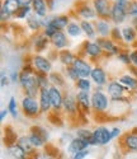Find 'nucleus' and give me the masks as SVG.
<instances>
[{"label": "nucleus", "mask_w": 137, "mask_h": 159, "mask_svg": "<svg viewBox=\"0 0 137 159\" xmlns=\"http://www.w3.org/2000/svg\"><path fill=\"white\" fill-rule=\"evenodd\" d=\"M88 147H89V144H88L85 140L77 138V139H74V140L70 143V145H68V152L76 154V153H79V152L86 150Z\"/></svg>", "instance_id": "obj_13"}, {"label": "nucleus", "mask_w": 137, "mask_h": 159, "mask_svg": "<svg viewBox=\"0 0 137 159\" xmlns=\"http://www.w3.org/2000/svg\"><path fill=\"white\" fill-rule=\"evenodd\" d=\"M56 32H57V30L55 28L53 25H52V24L48 22V24H47L46 27H45V34H46L47 37H52V36H53L55 33H56Z\"/></svg>", "instance_id": "obj_40"}, {"label": "nucleus", "mask_w": 137, "mask_h": 159, "mask_svg": "<svg viewBox=\"0 0 137 159\" xmlns=\"http://www.w3.org/2000/svg\"><path fill=\"white\" fill-rule=\"evenodd\" d=\"M85 52L89 56L95 57V56L100 55L102 48H100V46L97 42H85Z\"/></svg>", "instance_id": "obj_20"}, {"label": "nucleus", "mask_w": 137, "mask_h": 159, "mask_svg": "<svg viewBox=\"0 0 137 159\" xmlns=\"http://www.w3.org/2000/svg\"><path fill=\"white\" fill-rule=\"evenodd\" d=\"M81 25V30H83V32L89 37V38H94L95 37V28H94V25L88 22V20H83L80 23Z\"/></svg>", "instance_id": "obj_28"}, {"label": "nucleus", "mask_w": 137, "mask_h": 159, "mask_svg": "<svg viewBox=\"0 0 137 159\" xmlns=\"http://www.w3.org/2000/svg\"><path fill=\"white\" fill-rule=\"evenodd\" d=\"M32 62H33V66H34V69L37 71L45 73V74H47V73L51 71V68H52L51 62L47 59H45L43 56H39V55L34 56L33 60H32Z\"/></svg>", "instance_id": "obj_10"}, {"label": "nucleus", "mask_w": 137, "mask_h": 159, "mask_svg": "<svg viewBox=\"0 0 137 159\" xmlns=\"http://www.w3.org/2000/svg\"><path fill=\"white\" fill-rule=\"evenodd\" d=\"M76 87L80 89V90H83V92H89L90 90V82L88 80V79L85 78H80L79 80L76 82Z\"/></svg>", "instance_id": "obj_35"}, {"label": "nucleus", "mask_w": 137, "mask_h": 159, "mask_svg": "<svg viewBox=\"0 0 137 159\" xmlns=\"http://www.w3.org/2000/svg\"><path fill=\"white\" fill-rule=\"evenodd\" d=\"M111 134H112V138H116L118 134H119V129H117V127H114L112 131H111Z\"/></svg>", "instance_id": "obj_50"}, {"label": "nucleus", "mask_w": 137, "mask_h": 159, "mask_svg": "<svg viewBox=\"0 0 137 159\" xmlns=\"http://www.w3.org/2000/svg\"><path fill=\"white\" fill-rule=\"evenodd\" d=\"M116 3H118V2H128V0H114Z\"/></svg>", "instance_id": "obj_52"}, {"label": "nucleus", "mask_w": 137, "mask_h": 159, "mask_svg": "<svg viewBox=\"0 0 137 159\" xmlns=\"http://www.w3.org/2000/svg\"><path fill=\"white\" fill-rule=\"evenodd\" d=\"M18 3L20 7H29L33 3V0H18Z\"/></svg>", "instance_id": "obj_48"}, {"label": "nucleus", "mask_w": 137, "mask_h": 159, "mask_svg": "<svg viewBox=\"0 0 137 159\" xmlns=\"http://www.w3.org/2000/svg\"><path fill=\"white\" fill-rule=\"evenodd\" d=\"M118 59L121 61H123V62H126V64L131 62V59H130V56L127 54H118Z\"/></svg>", "instance_id": "obj_45"}, {"label": "nucleus", "mask_w": 137, "mask_h": 159, "mask_svg": "<svg viewBox=\"0 0 137 159\" xmlns=\"http://www.w3.org/2000/svg\"><path fill=\"white\" fill-rule=\"evenodd\" d=\"M8 112H9V111H7V110H3V111H2V115H0V120L3 121L4 118H5V116L8 115Z\"/></svg>", "instance_id": "obj_51"}, {"label": "nucleus", "mask_w": 137, "mask_h": 159, "mask_svg": "<svg viewBox=\"0 0 137 159\" xmlns=\"http://www.w3.org/2000/svg\"><path fill=\"white\" fill-rule=\"evenodd\" d=\"M130 59H131V62L137 66V50L133 51V52H131V54H130Z\"/></svg>", "instance_id": "obj_47"}, {"label": "nucleus", "mask_w": 137, "mask_h": 159, "mask_svg": "<svg viewBox=\"0 0 137 159\" xmlns=\"http://www.w3.org/2000/svg\"><path fill=\"white\" fill-rule=\"evenodd\" d=\"M73 66H74V69L77 71L80 78H88V76L91 75V71H93L91 66L86 61H84L83 59L76 57L74 60V62H73Z\"/></svg>", "instance_id": "obj_7"}, {"label": "nucleus", "mask_w": 137, "mask_h": 159, "mask_svg": "<svg viewBox=\"0 0 137 159\" xmlns=\"http://www.w3.org/2000/svg\"><path fill=\"white\" fill-rule=\"evenodd\" d=\"M29 13H31V7H20L18 10H17V13H15V17L17 18H20V19H23V18H25V17H29Z\"/></svg>", "instance_id": "obj_36"}, {"label": "nucleus", "mask_w": 137, "mask_h": 159, "mask_svg": "<svg viewBox=\"0 0 137 159\" xmlns=\"http://www.w3.org/2000/svg\"><path fill=\"white\" fill-rule=\"evenodd\" d=\"M83 30H81V25L77 23H70L67 25V34L71 36V37H77Z\"/></svg>", "instance_id": "obj_34"}, {"label": "nucleus", "mask_w": 137, "mask_h": 159, "mask_svg": "<svg viewBox=\"0 0 137 159\" xmlns=\"http://www.w3.org/2000/svg\"><path fill=\"white\" fill-rule=\"evenodd\" d=\"M119 83L125 87L126 89H133V88H136L137 87V80L133 78V76H131V75H123V76H121L119 78Z\"/></svg>", "instance_id": "obj_23"}, {"label": "nucleus", "mask_w": 137, "mask_h": 159, "mask_svg": "<svg viewBox=\"0 0 137 159\" xmlns=\"http://www.w3.org/2000/svg\"><path fill=\"white\" fill-rule=\"evenodd\" d=\"M76 134H77V138L85 140L89 145H95L94 139H93V132H91V131H89V130H86V129H79Z\"/></svg>", "instance_id": "obj_24"}, {"label": "nucleus", "mask_w": 137, "mask_h": 159, "mask_svg": "<svg viewBox=\"0 0 137 159\" xmlns=\"http://www.w3.org/2000/svg\"><path fill=\"white\" fill-rule=\"evenodd\" d=\"M128 14L137 18V0H135V2L128 4Z\"/></svg>", "instance_id": "obj_41"}, {"label": "nucleus", "mask_w": 137, "mask_h": 159, "mask_svg": "<svg viewBox=\"0 0 137 159\" xmlns=\"http://www.w3.org/2000/svg\"><path fill=\"white\" fill-rule=\"evenodd\" d=\"M125 87H123L119 82H111L108 85V94L111 96L112 99H119L122 98V94H123V92H125Z\"/></svg>", "instance_id": "obj_12"}, {"label": "nucleus", "mask_w": 137, "mask_h": 159, "mask_svg": "<svg viewBox=\"0 0 137 159\" xmlns=\"http://www.w3.org/2000/svg\"><path fill=\"white\" fill-rule=\"evenodd\" d=\"M74 60H75V57H74V55L71 54L70 51L64 50V51L60 52V61H61L64 65H66V66H67V65H73Z\"/></svg>", "instance_id": "obj_29"}, {"label": "nucleus", "mask_w": 137, "mask_h": 159, "mask_svg": "<svg viewBox=\"0 0 137 159\" xmlns=\"http://www.w3.org/2000/svg\"><path fill=\"white\" fill-rule=\"evenodd\" d=\"M93 139L95 145H104L111 141L113 138L111 134V130H108L105 127H98L93 131Z\"/></svg>", "instance_id": "obj_5"}, {"label": "nucleus", "mask_w": 137, "mask_h": 159, "mask_svg": "<svg viewBox=\"0 0 137 159\" xmlns=\"http://www.w3.org/2000/svg\"><path fill=\"white\" fill-rule=\"evenodd\" d=\"M77 13L81 18H84V20H88V19H93L95 17V9L90 8L89 5H83L81 8L77 9Z\"/></svg>", "instance_id": "obj_21"}, {"label": "nucleus", "mask_w": 137, "mask_h": 159, "mask_svg": "<svg viewBox=\"0 0 137 159\" xmlns=\"http://www.w3.org/2000/svg\"><path fill=\"white\" fill-rule=\"evenodd\" d=\"M93 4H94L95 13H97L99 17H102V18L111 17L112 5L109 3V0H93Z\"/></svg>", "instance_id": "obj_6"}, {"label": "nucleus", "mask_w": 137, "mask_h": 159, "mask_svg": "<svg viewBox=\"0 0 137 159\" xmlns=\"http://www.w3.org/2000/svg\"><path fill=\"white\" fill-rule=\"evenodd\" d=\"M133 23H135V25H136V28H137V18H135V22H133Z\"/></svg>", "instance_id": "obj_53"}, {"label": "nucleus", "mask_w": 137, "mask_h": 159, "mask_svg": "<svg viewBox=\"0 0 137 159\" xmlns=\"http://www.w3.org/2000/svg\"><path fill=\"white\" fill-rule=\"evenodd\" d=\"M97 31H98V33H99L100 36H103V37L108 36V33H109V24H108V22L104 20V19L98 20V22H97Z\"/></svg>", "instance_id": "obj_33"}, {"label": "nucleus", "mask_w": 137, "mask_h": 159, "mask_svg": "<svg viewBox=\"0 0 137 159\" xmlns=\"http://www.w3.org/2000/svg\"><path fill=\"white\" fill-rule=\"evenodd\" d=\"M51 42H52V45L56 47V48L61 50V48L66 47V45H67V38H66V36H65V33H64L62 31H57L56 33H55V34L51 37Z\"/></svg>", "instance_id": "obj_14"}, {"label": "nucleus", "mask_w": 137, "mask_h": 159, "mask_svg": "<svg viewBox=\"0 0 137 159\" xmlns=\"http://www.w3.org/2000/svg\"><path fill=\"white\" fill-rule=\"evenodd\" d=\"M0 17H2V20H5V19H8L9 17H11V14H10V13H9L4 7H2V10H0Z\"/></svg>", "instance_id": "obj_43"}, {"label": "nucleus", "mask_w": 137, "mask_h": 159, "mask_svg": "<svg viewBox=\"0 0 137 159\" xmlns=\"http://www.w3.org/2000/svg\"><path fill=\"white\" fill-rule=\"evenodd\" d=\"M46 45H47V39H46V37L39 36V38L37 39V42H36L37 48H38V50H43V48L46 47Z\"/></svg>", "instance_id": "obj_42"}, {"label": "nucleus", "mask_w": 137, "mask_h": 159, "mask_svg": "<svg viewBox=\"0 0 137 159\" xmlns=\"http://www.w3.org/2000/svg\"><path fill=\"white\" fill-rule=\"evenodd\" d=\"M19 83L25 89L27 96L34 97L37 94V90H38L39 85H38V82H37L36 74H33V71H32V69L29 68V66H25V68L20 71Z\"/></svg>", "instance_id": "obj_1"}, {"label": "nucleus", "mask_w": 137, "mask_h": 159, "mask_svg": "<svg viewBox=\"0 0 137 159\" xmlns=\"http://www.w3.org/2000/svg\"><path fill=\"white\" fill-rule=\"evenodd\" d=\"M18 145H20L22 147V149L25 152V153H32L33 152V145H32V143H31V140H29V138H27V136H23V138H20L19 140H18Z\"/></svg>", "instance_id": "obj_30"}, {"label": "nucleus", "mask_w": 137, "mask_h": 159, "mask_svg": "<svg viewBox=\"0 0 137 159\" xmlns=\"http://www.w3.org/2000/svg\"><path fill=\"white\" fill-rule=\"evenodd\" d=\"M76 101H77V104L80 106L83 110L88 111L89 107H90V101H91V97H89V93L88 92H83L80 90L79 93L76 94Z\"/></svg>", "instance_id": "obj_16"}, {"label": "nucleus", "mask_w": 137, "mask_h": 159, "mask_svg": "<svg viewBox=\"0 0 137 159\" xmlns=\"http://www.w3.org/2000/svg\"><path fill=\"white\" fill-rule=\"evenodd\" d=\"M66 73H67V75H68V78H71L73 80H79L80 79V76H79V74H77V71L74 69V66L71 65V66H68V68H66Z\"/></svg>", "instance_id": "obj_38"}, {"label": "nucleus", "mask_w": 137, "mask_h": 159, "mask_svg": "<svg viewBox=\"0 0 137 159\" xmlns=\"http://www.w3.org/2000/svg\"><path fill=\"white\" fill-rule=\"evenodd\" d=\"M50 97H51V104L55 110H61L64 106V97L61 90L57 87H50Z\"/></svg>", "instance_id": "obj_9"}, {"label": "nucleus", "mask_w": 137, "mask_h": 159, "mask_svg": "<svg viewBox=\"0 0 137 159\" xmlns=\"http://www.w3.org/2000/svg\"><path fill=\"white\" fill-rule=\"evenodd\" d=\"M28 25L31 27V30H38L39 27L43 25V20L38 16H29L28 17Z\"/></svg>", "instance_id": "obj_31"}, {"label": "nucleus", "mask_w": 137, "mask_h": 159, "mask_svg": "<svg viewBox=\"0 0 137 159\" xmlns=\"http://www.w3.org/2000/svg\"><path fill=\"white\" fill-rule=\"evenodd\" d=\"M91 106L95 111H104L108 106V98L107 96L103 93V92L99 89V90H95L93 96H91Z\"/></svg>", "instance_id": "obj_4"}, {"label": "nucleus", "mask_w": 137, "mask_h": 159, "mask_svg": "<svg viewBox=\"0 0 137 159\" xmlns=\"http://www.w3.org/2000/svg\"><path fill=\"white\" fill-rule=\"evenodd\" d=\"M8 111L10 112V115H11L13 118H17V116H18V112H17V102H15V99L13 98V97H11L10 101H9Z\"/></svg>", "instance_id": "obj_37"}, {"label": "nucleus", "mask_w": 137, "mask_h": 159, "mask_svg": "<svg viewBox=\"0 0 137 159\" xmlns=\"http://www.w3.org/2000/svg\"><path fill=\"white\" fill-rule=\"evenodd\" d=\"M50 82H52V83H55V84L57 83V87H60V85L64 84V79H62L61 75H59V74H51V75H50Z\"/></svg>", "instance_id": "obj_39"}, {"label": "nucleus", "mask_w": 137, "mask_h": 159, "mask_svg": "<svg viewBox=\"0 0 137 159\" xmlns=\"http://www.w3.org/2000/svg\"><path fill=\"white\" fill-rule=\"evenodd\" d=\"M32 5H33V10H34V13H36L38 17H41V18H45V17H46V13H47V4H46L45 0H33Z\"/></svg>", "instance_id": "obj_19"}, {"label": "nucleus", "mask_w": 137, "mask_h": 159, "mask_svg": "<svg viewBox=\"0 0 137 159\" xmlns=\"http://www.w3.org/2000/svg\"><path fill=\"white\" fill-rule=\"evenodd\" d=\"M50 23H51L57 31H62L64 28H67V25L70 24V23H68V17H66V16L55 17V18L50 19Z\"/></svg>", "instance_id": "obj_18"}, {"label": "nucleus", "mask_w": 137, "mask_h": 159, "mask_svg": "<svg viewBox=\"0 0 137 159\" xmlns=\"http://www.w3.org/2000/svg\"><path fill=\"white\" fill-rule=\"evenodd\" d=\"M22 108L24 113H27L28 116H36L41 111V106L33 97L25 96L22 101Z\"/></svg>", "instance_id": "obj_3"}, {"label": "nucleus", "mask_w": 137, "mask_h": 159, "mask_svg": "<svg viewBox=\"0 0 137 159\" xmlns=\"http://www.w3.org/2000/svg\"><path fill=\"white\" fill-rule=\"evenodd\" d=\"M76 103H77L76 97L74 98L71 94H68V96H66V97L64 98V106H65L66 111L70 112V113H74V112L76 111V107H77Z\"/></svg>", "instance_id": "obj_22"}, {"label": "nucleus", "mask_w": 137, "mask_h": 159, "mask_svg": "<svg viewBox=\"0 0 137 159\" xmlns=\"http://www.w3.org/2000/svg\"><path fill=\"white\" fill-rule=\"evenodd\" d=\"M39 106H41V111L42 112H47L52 107L51 97H50V88L39 89Z\"/></svg>", "instance_id": "obj_11"}, {"label": "nucleus", "mask_w": 137, "mask_h": 159, "mask_svg": "<svg viewBox=\"0 0 137 159\" xmlns=\"http://www.w3.org/2000/svg\"><path fill=\"white\" fill-rule=\"evenodd\" d=\"M123 140H125V145L128 149L137 152V134H133V132L132 134H127Z\"/></svg>", "instance_id": "obj_25"}, {"label": "nucleus", "mask_w": 137, "mask_h": 159, "mask_svg": "<svg viewBox=\"0 0 137 159\" xmlns=\"http://www.w3.org/2000/svg\"><path fill=\"white\" fill-rule=\"evenodd\" d=\"M34 130H32V132L29 134V140L32 143V145L34 148H39L42 147V145L45 144V141L47 140L46 139V132L41 129V127H33Z\"/></svg>", "instance_id": "obj_8"}, {"label": "nucleus", "mask_w": 137, "mask_h": 159, "mask_svg": "<svg viewBox=\"0 0 137 159\" xmlns=\"http://www.w3.org/2000/svg\"><path fill=\"white\" fill-rule=\"evenodd\" d=\"M91 79L97 85H103L107 82V75L102 68H94L91 71Z\"/></svg>", "instance_id": "obj_17"}, {"label": "nucleus", "mask_w": 137, "mask_h": 159, "mask_svg": "<svg viewBox=\"0 0 137 159\" xmlns=\"http://www.w3.org/2000/svg\"><path fill=\"white\" fill-rule=\"evenodd\" d=\"M3 7L10 13L11 16H14L17 10L20 8L19 3H18V0H4V3H3Z\"/></svg>", "instance_id": "obj_27"}, {"label": "nucleus", "mask_w": 137, "mask_h": 159, "mask_svg": "<svg viewBox=\"0 0 137 159\" xmlns=\"http://www.w3.org/2000/svg\"><path fill=\"white\" fill-rule=\"evenodd\" d=\"M9 153H10V155L14 159H24L25 158V152L22 149V147H20V145H18V144L11 145V147L9 148Z\"/></svg>", "instance_id": "obj_26"}, {"label": "nucleus", "mask_w": 137, "mask_h": 159, "mask_svg": "<svg viewBox=\"0 0 137 159\" xmlns=\"http://www.w3.org/2000/svg\"><path fill=\"white\" fill-rule=\"evenodd\" d=\"M8 84V78H7V75L3 73L2 74V87H5Z\"/></svg>", "instance_id": "obj_49"}, {"label": "nucleus", "mask_w": 137, "mask_h": 159, "mask_svg": "<svg viewBox=\"0 0 137 159\" xmlns=\"http://www.w3.org/2000/svg\"><path fill=\"white\" fill-rule=\"evenodd\" d=\"M112 37L114 39H122V36H121V32L118 28H113L112 30Z\"/></svg>", "instance_id": "obj_46"}, {"label": "nucleus", "mask_w": 137, "mask_h": 159, "mask_svg": "<svg viewBox=\"0 0 137 159\" xmlns=\"http://www.w3.org/2000/svg\"><path fill=\"white\" fill-rule=\"evenodd\" d=\"M122 37L126 42H133L136 39V32L132 27H126L122 31Z\"/></svg>", "instance_id": "obj_32"}, {"label": "nucleus", "mask_w": 137, "mask_h": 159, "mask_svg": "<svg viewBox=\"0 0 137 159\" xmlns=\"http://www.w3.org/2000/svg\"><path fill=\"white\" fill-rule=\"evenodd\" d=\"M88 154H89L88 149H86V150H83V152H79V153L74 154V158H73V159H84Z\"/></svg>", "instance_id": "obj_44"}, {"label": "nucleus", "mask_w": 137, "mask_h": 159, "mask_svg": "<svg viewBox=\"0 0 137 159\" xmlns=\"http://www.w3.org/2000/svg\"><path fill=\"white\" fill-rule=\"evenodd\" d=\"M128 13V3L127 2H118L112 5V13H111V18L114 23L119 24L126 19Z\"/></svg>", "instance_id": "obj_2"}, {"label": "nucleus", "mask_w": 137, "mask_h": 159, "mask_svg": "<svg viewBox=\"0 0 137 159\" xmlns=\"http://www.w3.org/2000/svg\"><path fill=\"white\" fill-rule=\"evenodd\" d=\"M97 43L100 46L102 50L107 51L108 54H118V47L111 41V39H108V38H99Z\"/></svg>", "instance_id": "obj_15"}]
</instances>
